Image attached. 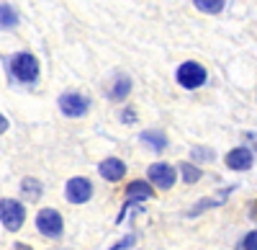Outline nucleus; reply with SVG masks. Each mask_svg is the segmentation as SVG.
<instances>
[{
  "instance_id": "10",
  "label": "nucleus",
  "mask_w": 257,
  "mask_h": 250,
  "mask_svg": "<svg viewBox=\"0 0 257 250\" xmlns=\"http://www.w3.org/2000/svg\"><path fill=\"white\" fill-rule=\"evenodd\" d=\"M144 199H152V189H149V183H144V181H132V183H128V189H126V209L134 201H144Z\"/></svg>"
},
{
  "instance_id": "5",
  "label": "nucleus",
  "mask_w": 257,
  "mask_h": 250,
  "mask_svg": "<svg viewBox=\"0 0 257 250\" xmlns=\"http://www.w3.org/2000/svg\"><path fill=\"white\" fill-rule=\"evenodd\" d=\"M59 109H62L64 116L77 119V116H85V114H88L90 101L85 98V96H80V93H62V96H59Z\"/></svg>"
},
{
  "instance_id": "13",
  "label": "nucleus",
  "mask_w": 257,
  "mask_h": 250,
  "mask_svg": "<svg viewBox=\"0 0 257 250\" xmlns=\"http://www.w3.org/2000/svg\"><path fill=\"white\" fill-rule=\"evenodd\" d=\"M18 26V13L13 11V6H0V29H16Z\"/></svg>"
},
{
  "instance_id": "20",
  "label": "nucleus",
  "mask_w": 257,
  "mask_h": 250,
  "mask_svg": "<svg viewBox=\"0 0 257 250\" xmlns=\"http://www.w3.org/2000/svg\"><path fill=\"white\" fill-rule=\"evenodd\" d=\"M193 155H196V157H206V160H213V150H203V147H198Z\"/></svg>"
},
{
  "instance_id": "9",
  "label": "nucleus",
  "mask_w": 257,
  "mask_h": 250,
  "mask_svg": "<svg viewBox=\"0 0 257 250\" xmlns=\"http://www.w3.org/2000/svg\"><path fill=\"white\" fill-rule=\"evenodd\" d=\"M252 162H254V155L247 147H237V150H231L226 155V165H229L231 171H247Z\"/></svg>"
},
{
  "instance_id": "21",
  "label": "nucleus",
  "mask_w": 257,
  "mask_h": 250,
  "mask_svg": "<svg viewBox=\"0 0 257 250\" xmlns=\"http://www.w3.org/2000/svg\"><path fill=\"white\" fill-rule=\"evenodd\" d=\"M121 121H137V114L134 111H123L121 114Z\"/></svg>"
},
{
  "instance_id": "8",
  "label": "nucleus",
  "mask_w": 257,
  "mask_h": 250,
  "mask_svg": "<svg viewBox=\"0 0 257 250\" xmlns=\"http://www.w3.org/2000/svg\"><path fill=\"white\" fill-rule=\"evenodd\" d=\"M98 173H100L105 181L116 183V181H121V178L126 176V165H123L118 157H108V160H103V162L98 165Z\"/></svg>"
},
{
  "instance_id": "6",
  "label": "nucleus",
  "mask_w": 257,
  "mask_h": 250,
  "mask_svg": "<svg viewBox=\"0 0 257 250\" xmlns=\"http://www.w3.org/2000/svg\"><path fill=\"white\" fill-rule=\"evenodd\" d=\"M64 196L70 204H85L93 196V183L88 178H70L64 186Z\"/></svg>"
},
{
  "instance_id": "15",
  "label": "nucleus",
  "mask_w": 257,
  "mask_h": 250,
  "mask_svg": "<svg viewBox=\"0 0 257 250\" xmlns=\"http://www.w3.org/2000/svg\"><path fill=\"white\" fill-rule=\"evenodd\" d=\"M21 189H24V196H26L29 201H36V199L41 196V183H39L36 178H26L24 183H21Z\"/></svg>"
},
{
  "instance_id": "16",
  "label": "nucleus",
  "mask_w": 257,
  "mask_h": 250,
  "mask_svg": "<svg viewBox=\"0 0 257 250\" xmlns=\"http://www.w3.org/2000/svg\"><path fill=\"white\" fill-rule=\"evenodd\" d=\"M180 173H183V181L185 183H198L201 181V168H196V165H190V162H183L180 165Z\"/></svg>"
},
{
  "instance_id": "19",
  "label": "nucleus",
  "mask_w": 257,
  "mask_h": 250,
  "mask_svg": "<svg viewBox=\"0 0 257 250\" xmlns=\"http://www.w3.org/2000/svg\"><path fill=\"white\" fill-rule=\"evenodd\" d=\"M134 240H137L134 235H128V237H123V240H121L118 245H113L111 250H123V247H128V245H134Z\"/></svg>"
},
{
  "instance_id": "22",
  "label": "nucleus",
  "mask_w": 257,
  "mask_h": 250,
  "mask_svg": "<svg viewBox=\"0 0 257 250\" xmlns=\"http://www.w3.org/2000/svg\"><path fill=\"white\" fill-rule=\"evenodd\" d=\"M6 129H8V119H6L3 114H0V134H3Z\"/></svg>"
},
{
  "instance_id": "2",
  "label": "nucleus",
  "mask_w": 257,
  "mask_h": 250,
  "mask_svg": "<svg viewBox=\"0 0 257 250\" xmlns=\"http://www.w3.org/2000/svg\"><path fill=\"white\" fill-rule=\"evenodd\" d=\"M24 219H26V209H24L21 201H16V199H3L0 201V222L6 224V230L18 232L21 224H24Z\"/></svg>"
},
{
  "instance_id": "11",
  "label": "nucleus",
  "mask_w": 257,
  "mask_h": 250,
  "mask_svg": "<svg viewBox=\"0 0 257 250\" xmlns=\"http://www.w3.org/2000/svg\"><path fill=\"white\" fill-rule=\"evenodd\" d=\"M144 144H147V147L149 150H155V152H162L165 147H167V137H165V132H152V129H149V132H142V137H139Z\"/></svg>"
},
{
  "instance_id": "14",
  "label": "nucleus",
  "mask_w": 257,
  "mask_h": 250,
  "mask_svg": "<svg viewBox=\"0 0 257 250\" xmlns=\"http://www.w3.org/2000/svg\"><path fill=\"white\" fill-rule=\"evenodd\" d=\"M193 6H196L201 13H221L224 6H226V0H193Z\"/></svg>"
},
{
  "instance_id": "3",
  "label": "nucleus",
  "mask_w": 257,
  "mask_h": 250,
  "mask_svg": "<svg viewBox=\"0 0 257 250\" xmlns=\"http://www.w3.org/2000/svg\"><path fill=\"white\" fill-rule=\"evenodd\" d=\"M178 82L188 91L201 88L206 82V67H201L198 62H183V65L178 67Z\"/></svg>"
},
{
  "instance_id": "7",
  "label": "nucleus",
  "mask_w": 257,
  "mask_h": 250,
  "mask_svg": "<svg viewBox=\"0 0 257 250\" xmlns=\"http://www.w3.org/2000/svg\"><path fill=\"white\" fill-rule=\"evenodd\" d=\"M147 176H149V181H152L157 189H173V183L178 178V171L173 168V165H167V162H155V165H149Z\"/></svg>"
},
{
  "instance_id": "18",
  "label": "nucleus",
  "mask_w": 257,
  "mask_h": 250,
  "mask_svg": "<svg viewBox=\"0 0 257 250\" xmlns=\"http://www.w3.org/2000/svg\"><path fill=\"white\" fill-rule=\"evenodd\" d=\"M242 250H257V232H247V237L242 240Z\"/></svg>"
},
{
  "instance_id": "12",
  "label": "nucleus",
  "mask_w": 257,
  "mask_h": 250,
  "mask_svg": "<svg viewBox=\"0 0 257 250\" xmlns=\"http://www.w3.org/2000/svg\"><path fill=\"white\" fill-rule=\"evenodd\" d=\"M128 91H132V80H128L126 75H118V77H116V82L108 88V98L121 101L123 96H128Z\"/></svg>"
},
{
  "instance_id": "1",
  "label": "nucleus",
  "mask_w": 257,
  "mask_h": 250,
  "mask_svg": "<svg viewBox=\"0 0 257 250\" xmlns=\"http://www.w3.org/2000/svg\"><path fill=\"white\" fill-rule=\"evenodd\" d=\"M11 72L21 82H34L39 77V59L34 54H29V52H18L11 59Z\"/></svg>"
},
{
  "instance_id": "17",
  "label": "nucleus",
  "mask_w": 257,
  "mask_h": 250,
  "mask_svg": "<svg viewBox=\"0 0 257 250\" xmlns=\"http://www.w3.org/2000/svg\"><path fill=\"white\" fill-rule=\"evenodd\" d=\"M229 191H231V189H224V191H221L216 199H203V201H201V204H198V206H196V209H193L190 214H201V212L206 209V206H219V204H221V201L229 196Z\"/></svg>"
},
{
  "instance_id": "4",
  "label": "nucleus",
  "mask_w": 257,
  "mask_h": 250,
  "mask_svg": "<svg viewBox=\"0 0 257 250\" xmlns=\"http://www.w3.org/2000/svg\"><path fill=\"white\" fill-rule=\"evenodd\" d=\"M36 230L47 237H59L64 230V222H62L59 212L57 209H41L36 214Z\"/></svg>"
}]
</instances>
